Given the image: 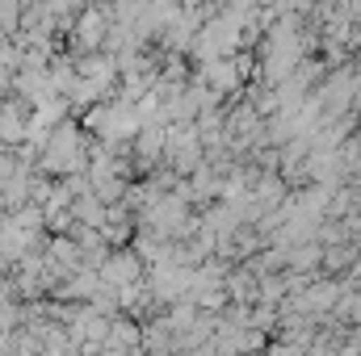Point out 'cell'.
Listing matches in <instances>:
<instances>
[{
	"instance_id": "obj_1",
	"label": "cell",
	"mask_w": 361,
	"mask_h": 356,
	"mask_svg": "<svg viewBox=\"0 0 361 356\" xmlns=\"http://www.w3.org/2000/svg\"><path fill=\"white\" fill-rule=\"evenodd\" d=\"M202 164H206V151H202V139H197L193 122L169 126L164 130V168H173L177 177H193Z\"/></svg>"
},
{
	"instance_id": "obj_2",
	"label": "cell",
	"mask_w": 361,
	"mask_h": 356,
	"mask_svg": "<svg viewBox=\"0 0 361 356\" xmlns=\"http://www.w3.org/2000/svg\"><path fill=\"white\" fill-rule=\"evenodd\" d=\"M97 276L109 285V289H122V285H135V281H143V260L135 256V252H109L101 268H97Z\"/></svg>"
},
{
	"instance_id": "obj_3",
	"label": "cell",
	"mask_w": 361,
	"mask_h": 356,
	"mask_svg": "<svg viewBox=\"0 0 361 356\" xmlns=\"http://www.w3.org/2000/svg\"><path fill=\"white\" fill-rule=\"evenodd\" d=\"M223 289H227V302L257 306V298H261V272H252L248 265H231L227 276H223Z\"/></svg>"
},
{
	"instance_id": "obj_4",
	"label": "cell",
	"mask_w": 361,
	"mask_h": 356,
	"mask_svg": "<svg viewBox=\"0 0 361 356\" xmlns=\"http://www.w3.org/2000/svg\"><path fill=\"white\" fill-rule=\"evenodd\" d=\"M281 260H286V272H319L324 248L315 239L311 243H294V248H281Z\"/></svg>"
},
{
	"instance_id": "obj_5",
	"label": "cell",
	"mask_w": 361,
	"mask_h": 356,
	"mask_svg": "<svg viewBox=\"0 0 361 356\" xmlns=\"http://www.w3.org/2000/svg\"><path fill=\"white\" fill-rule=\"evenodd\" d=\"M80 164V151H76V130L68 126V130H59V139H55V147H51V160H47V168H55V172H68V168H76Z\"/></svg>"
},
{
	"instance_id": "obj_6",
	"label": "cell",
	"mask_w": 361,
	"mask_h": 356,
	"mask_svg": "<svg viewBox=\"0 0 361 356\" xmlns=\"http://www.w3.org/2000/svg\"><path fill=\"white\" fill-rule=\"evenodd\" d=\"M105 34H109V21H105L101 13H89V17L80 21V34H76V38H85V46H97Z\"/></svg>"
},
{
	"instance_id": "obj_7",
	"label": "cell",
	"mask_w": 361,
	"mask_h": 356,
	"mask_svg": "<svg viewBox=\"0 0 361 356\" xmlns=\"http://www.w3.org/2000/svg\"><path fill=\"white\" fill-rule=\"evenodd\" d=\"M353 117H361V89H357V96H353Z\"/></svg>"
},
{
	"instance_id": "obj_8",
	"label": "cell",
	"mask_w": 361,
	"mask_h": 356,
	"mask_svg": "<svg viewBox=\"0 0 361 356\" xmlns=\"http://www.w3.org/2000/svg\"><path fill=\"white\" fill-rule=\"evenodd\" d=\"M357 356H361V348H357Z\"/></svg>"
}]
</instances>
